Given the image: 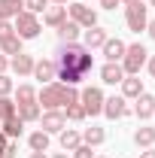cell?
I'll return each mask as SVG.
<instances>
[{
	"instance_id": "30",
	"label": "cell",
	"mask_w": 155,
	"mask_h": 158,
	"mask_svg": "<svg viewBox=\"0 0 155 158\" xmlns=\"http://www.w3.org/2000/svg\"><path fill=\"white\" fill-rule=\"evenodd\" d=\"M24 9L34 12V15H37V12H46V9H49V0H24Z\"/></svg>"
},
{
	"instance_id": "16",
	"label": "cell",
	"mask_w": 155,
	"mask_h": 158,
	"mask_svg": "<svg viewBox=\"0 0 155 158\" xmlns=\"http://www.w3.org/2000/svg\"><path fill=\"white\" fill-rule=\"evenodd\" d=\"M119 85H122V98H125V100L143 94V79H140V76H125Z\"/></svg>"
},
{
	"instance_id": "41",
	"label": "cell",
	"mask_w": 155,
	"mask_h": 158,
	"mask_svg": "<svg viewBox=\"0 0 155 158\" xmlns=\"http://www.w3.org/2000/svg\"><path fill=\"white\" fill-rule=\"evenodd\" d=\"M31 158H46V152H31Z\"/></svg>"
},
{
	"instance_id": "28",
	"label": "cell",
	"mask_w": 155,
	"mask_h": 158,
	"mask_svg": "<svg viewBox=\"0 0 155 158\" xmlns=\"http://www.w3.org/2000/svg\"><path fill=\"white\" fill-rule=\"evenodd\" d=\"M64 116L70 118V122H82V118L88 116V113H85V106H82V103H70V106H67V113H64Z\"/></svg>"
},
{
	"instance_id": "23",
	"label": "cell",
	"mask_w": 155,
	"mask_h": 158,
	"mask_svg": "<svg viewBox=\"0 0 155 158\" xmlns=\"http://www.w3.org/2000/svg\"><path fill=\"white\" fill-rule=\"evenodd\" d=\"M103 140H107V131H103V128H97V125L85 128V134H82V143H85V146H100Z\"/></svg>"
},
{
	"instance_id": "13",
	"label": "cell",
	"mask_w": 155,
	"mask_h": 158,
	"mask_svg": "<svg viewBox=\"0 0 155 158\" xmlns=\"http://www.w3.org/2000/svg\"><path fill=\"white\" fill-rule=\"evenodd\" d=\"M137 103H134V113H137V118H152L155 116V98L152 94H140V98H134Z\"/></svg>"
},
{
	"instance_id": "1",
	"label": "cell",
	"mask_w": 155,
	"mask_h": 158,
	"mask_svg": "<svg viewBox=\"0 0 155 158\" xmlns=\"http://www.w3.org/2000/svg\"><path fill=\"white\" fill-rule=\"evenodd\" d=\"M55 67H58V76L64 85H79L82 79L91 73V67H94V58H91V52L85 49V46H79V43H67V46H61L58 58H55Z\"/></svg>"
},
{
	"instance_id": "29",
	"label": "cell",
	"mask_w": 155,
	"mask_h": 158,
	"mask_svg": "<svg viewBox=\"0 0 155 158\" xmlns=\"http://www.w3.org/2000/svg\"><path fill=\"white\" fill-rule=\"evenodd\" d=\"M9 116H15V100L12 98H0V122L9 118Z\"/></svg>"
},
{
	"instance_id": "25",
	"label": "cell",
	"mask_w": 155,
	"mask_h": 158,
	"mask_svg": "<svg viewBox=\"0 0 155 158\" xmlns=\"http://www.w3.org/2000/svg\"><path fill=\"white\" fill-rule=\"evenodd\" d=\"M27 143H31V152H46L49 149V134L46 131H34L27 137Z\"/></svg>"
},
{
	"instance_id": "32",
	"label": "cell",
	"mask_w": 155,
	"mask_h": 158,
	"mask_svg": "<svg viewBox=\"0 0 155 158\" xmlns=\"http://www.w3.org/2000/svg\"><path fill=\"white\" fill-rule=\"evenodd\" d=\"M70 103H79V91H76V85H67V88H64V106H70Z\"/></svg>"
},
{
	"instance_id": "44",
	"label": "cell",
	"mask_w": 155,
	"mask_h": 158,
	"mask_svg": "<svg viewBox=\"0 0 155 158\" xmlns=\"http://www.w3.org/2000/svg\"><path fill=\"white\" fill-rule=\"evenodd\" d=\"M52 3H67V0H52Z\"/></svg>"
},
{
	"instance_id": "45",
	"label": "cell",
	"mask_w": 155,
	"mask_h": 158,
	"mask_svg": "<svg viewBox=\"0 0 155 158\" xmlns=\"http://www.w3.org/2000/svg\"><path fill=\"white\" fill-rule=\"evenodd\" d=\"M94 158H107V155H94Z\"/></svg>"
},
{
	"instance_id": "4",
	"label": "cell",
	"mask_w": 155,
	"mask_h": 158,
	"mask_svg": "<svg viewBox=\"0 0 155 158\" xmlns=\"http://www.w3.org/2000/svg\"><path fill=\"white\" fill-rule=\"evenodd\" d=\"M15 37H21V40H34L40 34V19L34 15V12H27V9H21L19 15H15Z\"/></svg>"
},
{
	"instance_id": "34",
	"label": "cell",
	"mask_w": 155,
	"mask_h": 158,
	"mask_svg": "<svg viewBox=\"0 0 155 158\" xmlns=\"http://www.w3.org/2000/svg\"><path fill=\"white\" fill-rule=\"evenodd\" d=\"M12 34H15V27H12V21H0V43H3L6 37H12Z\"/></svg>"
},
{
	"instance_id": "27",
	"label": "cell",
	"mask_w": 155,
	"mask_h": 158,
	"mask_svg": "<svg viewBox=\"0 0 155 158\" xmlns=\"http://www.w3.org/2000/svg\"><path fill=\"white\" fill-rule=\"evenodd\" d=\"M21 43H24V40L12 34V37H6L3 43H0V49H3V55H19V52H21Z\"/></svg>"
},
{
	"instance_id": "9",
	"label": "cell",
	"mask_w": 155,
	"mask_h": 158,
	"mask_svg": "<svg viewBox=\"0 0 155 158\" xmlns=\"http://www.w3.org/2000/svg\"><path fill=\"white\" fill-rule=\"evenodd\" d=\"M34 79H40L43 85H49V82H55V76H58V67H55V61L52 58H43L34 64V73H31Z\"/></svg>"
},
{
	"instance_id": "6",
	"label": "cell",
	"mask_w": 155,
	"mask_h": 158,
	"mask_svg": "<svg viewBox=\"0 0 155 158\" xmlns=\"http://www.w3.org/2000/svg\"><path fill=\"white\" fill-rule=\"evenodd\" d=\"M67 12H70V21H76L79 27H85V31L97 24V12L91 9V6H85L82 0H76V3H70V6H67Z\"/></svg>"
},
{
	"instance_id": "8",
	"label": "cell",
	"mask_w": 155,
	"mask_h": 158,
	"mask_svg": "<svg viewBox=\"0 0 155 158\" xmlns=\"http://www.w3.org/2000/svg\"><path fill=\"white\" fill-rule=\"evenodd\" d=\"M40 122H43L40 131H46V134H61V131L67 128V116H64L61 110H46V113L40 116Z\"/></svg>"
},
{
	"instance_id": "5",
	"label": "cell",
	"mask_w": 155,
	"mask_h": 158,
	"mask_svg": "<svg viewBox=\"0 0 155 158\" xmlns=\"http://www.w3.org/2000/svg\"><path fill=\"white\" fill-rule=\"evenodd\" d=\"M146 9H149V6H143V0H137V3H131V6H125V21H128V31H134V34L146 31V24H149Z\"/></svg>"
},
{
	"instance_id": "2",
	"label": "cell",
	"mask_w": 155,
	"mask_h": 158,
	"mask_svg": "<svg viewBox=\"0 0 155 158\" xmlns=\"http://www.w3.org/2000/svg\"><path fill=\"white\" fill-rule=\"evenodd\" d=\"M146 46L143 43H131L128 49H125V58L119 61L122 64V70H125V76H140V67L146 64Z\"/></svg>"
},
{
	"instance_id": "22",
	"label": "cell",
	"mask_w": 155,
	"mask_h": 158,
	"mask_svg": "<svg viewBox=\"0 0 155 158\" xmlns=\"http://www.w3.org/2000/svg\"><path fill=\"white\" fill-rule=\"evenodd\" d=\"M79 31H82V27H79L76 21H70V19H67V21H64V24L58 27V37L64 40V43H76V40H79Z\"/></svg>"
},
{
	"instance_id": "31",
	"label": "cell",
	"mask_w": 155,
	"mask_h": 158,
	"mask_svg": "<svg viewBox=\"0 0 155 158\" xmlns=\"http://www.w3.org/2000/svg\"><path fill=\"white\" fill-rule=\"evenodd\" d=\"M12 88H15V85H12V79L6 76V73H0V98H9V94H12Z\"/></svg>"
},
{
	"instance_id": "43",
	"label": "cell",
	"mask_w": 155,
	"mask_h": 158,
	"mask_svg": "<svg viewBox=\"0 0 155 158\" xmlns=\"http://www.w3.org/2000/svg\"><path fill=\"white\" fill-rule=\"evenodd\" d=\"M122 3H125V6H131V3H137V0H122Z\"/></svg>"
},
{
	"instance_id": "46",
	"label": "cell",
	"mask_w": 155,
	"mask_h": 158,
	"mask_svg": "<svg viewBox=\"0 0 155 158\" xmlns=\"http://www.w3.org/2000/svg\"><path fill=\"white\" fill-rule=\"evenodd\" d=\"M149 3H152V6H155V0H149Z\"/></svg>"
},
{
	"instance_id": "40",
	"label": "cell",
	"mask_w": 155,
	"mask_h": 158,
	"mask_svg": "<svg viewBox=\"0 0 155 158\" xmlns=\"http://www.w3.org/2000/svg\"><path fill=\"white\" fill-rule=\"evenodd\" d=\"M149 73H152V76H155V55H152V58H149Z\"/></svg>"
},
{
	"instance_id": "14",
	"label": "cell",
	"mask_w": 155,
	"mask_h": 158,
	"mask_svg": "<svg viewBox=\"0 0 155 158\" xmlns=\"http://www.w3.org/2000/svg\"><path fill=\"white\" fill-rule=\"evenodd\" d=\"M100 49H103V55H107V61H113V64H119V61L125 58V49H128V46H125V43H122V40H107V43H103V46H100Z\"/></svg>"
},
{
	"instance_id": "24",
	"label": "cell",
	"mask_w": 155,
	"mask_h": 158,
	"mask_svg": "<svg viewBox=\"0 0 155 158\" xmlns=\"http://www.w3.org/2000/svg\"><path fill=\"white\" fill-rule=\"evenodd\" d=\"M134 143L143 146V149H149V146L155 143V128H149V125H146V128H137L134 131Z\"/></svg>"
},
{
	"instance_id": "21",
	"label": "cell",
	"mask_w": 155,
	"mask_h": 158,
	"mask_svg": "<svg viewBox=\"0 0 155 158\" xmlns=\"http://www.w3.org/2000/svg\"><path fill=\"white\" fill-rule=\"evenodd\" d=\"M76 146H82V134L73 131V128H64V131H61V149H64V152H73Z\"/></svg>"
},
{
	"instance_id": "42",
	"label": "cell",
	"mask_w": 155,
	"mask_h": 158,
	"mask_svg": "<svg viewBox=\"0 0 155 158\" xmlns=\"http://www.w3.org/2000/svg\"><path fill=\"white\" fill-rule=\"evenodd\" d=\"M52 158H70V155H67V152H55Z\"/></svg>"
},
{
	"instance_id": "11",
	"label": "cell",
	"mask_w": 155,
	"mask_h": 158,
	"mask_svg": "<svg viewBox=\"0 0 155 158\" xmlns=\"http://www.w3.org/2000/svg\"><path fill=\"white\" fill-rule=\"evenodd\" d=\"M103 116H107V118L128 116V103H125V98H122V94H119V98H107V100H103Z\"/></svg>"
},
{
	"instance_id": "7",
	"label": "cell",
	"mask_w": 155,
	"mask_h": 158,
	"mask_svg": "<svg viewBox=\"0 0 155 158\" xmlns=\"http://www.w3.org/2000/svg\"><path fill=\"white\" fill-rule=\"evenodd\" d=\"M103 100L107 98H103V91H100L97 85H88V88L79 94V103L85 106L88 116H100V113H103Z\"/></svg>"
},
{
	"instance_id": "39",
	"label": "cell",
	"mask_w": 155,
	"mask_h": 158,
	"mask_svg": "<svg viewBox=\"0 0 155 158\" xmlns=\"http://www.w3.org/2000/svg\"><path fill=\"white\" fill-rule=\"evenodd\" d=\"M146 31H149V37L155 40V21H149V24H146Z\"/></svg>"
},
{
	"instance_id": "10",
	"label": "cell",
	"mask_w": 155,
	"mask_h": 158,
	"mask_svg": "<svg viewBox=\"0 0 155 158\" xmlns=\"http://www.w3.org/2000/svg\"><path fill=\"white\" fill-rule=\"evenodd\" d=\"M107 40H110V34H107L100 24H94V27H88V31H85V37H82V46L91 52V49H100Z\"/></svg>"
},
{
	"instance_id": "20",
	"label": "cell",
	"mask_w": 155,
	"mask_h": 158,
	"mask_svg": "<svg viewBox=\"0 0 155 158\" xmlns=\"http://www.w3.org/2000/svg\"><path fill=\"white\" fill-rule=\"evenodd\" d=\"M21 9H24V0H0V21L15 19Z\"/></svg>"
},
{
	"instance_id": "33",
	"label": "cell",
	"mask_w": 155,
	"mask_h": 158,
	"mask_svg": "<svg viewBox=\"0 0 155 158\" xmlns=\"http://www.w3.org/2000/svg\"><path fill=\"white\" fill-rule=\"evenodd\" d=\"M73 158H94V152H91V146H85V143H82V146L73 149Z\"/></svg>"
},
{
	"instance_id": "26",
	"label": "cell",
	"mask_w": 155,
	"mask_h": 158,
	"mask_svg": "<svg viewBox=\"0 0 155 158\" xmlns=\"http://www.w3.org/2000/svg\"><path fill=\"white\" fill-rule=\"evenodd\" d=\"M12 91H15V103H31V100H37L34 85H27V82H21L19 88H12Z\"/></svg>"
},
{
	"instance_id": "15",
	"label": "cell",
	"mask_w": 155,
	"mask_h": 158,
	"mask_svg": "<svg viewBox=\"0 0 155 158\" xmlns=\"http://www.w3.org/2000/svg\"><path fill=\"white\" fill-rule=\"evenodd\" d=\"M9 64H12V70H15L19 76H31L37 61H34V55H24V52H19V55H12V61H9Z\"/></svg>"
},
{
	"instance_id": "38",
	"label": "cell",
	"mask_w": 155,
	"mask_h": 158,
	"mask_svg": "<svg viewBox=\"0 0 155 158\" xmlns=\"http://www.w3.org/2000/svg\"><path fill=\"white\" fill-rule=\"evenodd\" d=\"M140 158H155V149H152V146H149L146 152H140Z\"/></svg>"
},
{
	"instance_id": "37",
	"label": "cell",
	"mask_w": 155,
	"mask_h": 158,
	"mask_svg": "<svg viewBox=\"0 0 155 158\" xmlns=\"http://www.w3.org/2000/svg\"><path fill=\"white\" fill-rule=\"evenodd\" d=\"M6 67H9V61H6V55H0V73H6Z\"/></svg>"
},
{
	"instance_id": "12",
	"label": "cell",
	"mask_w": 155,
	"mask_h": 158,
	"mask_svg": "<svg viewBox=\"0 0 155 158\" xmlns=\"http://www.w3.org/2000/svg\"><path fill=\"white\" fill-rule=\"evenodd\" d=\"M15 116H19L21 122H40L43 106H40L37 100H31V103H15Z\"/></svg>"
},
{
	"instance_id": "17",
	"label": "cell",
	"mask_w": 155,
	"mask_h": 158,
	"mask_svg": "<svg viewBox=\"0 0 155 158\" xmlns=\"http://www.w3.org/2000/svg\"><path fill=\"white\" fill-rule=\"evenodd\" d=\"M100 79L107 82V85H116L125 79V70H122V64H113V61H107L103 67H100Z\"/></svg>"
},
{
	"instance_id": "3",
	"label": "cell",
	"mask_w": 155,
	"mask_h": 158,
	"mask_svg": "<svg viewBox=\"0 0 155 158\" xmlns=\"http://www.w3.org/2000/svg\"><path fill=\"white\" fill-rule=\"evenodd\" d=\"M64 82H49V85H43L37 91V103L43 110H61L64 106Z\"/></svg>"
},
{
	"instance_id": "35",
	"label": "cell",
	"mask_w": 155,
	"mask_h": 158,
	"mask_svg": "<svg viewBox=\"0 0 155 158\" xmlns=\"http://www.w3.org/2000/svg\"><path fill=\"white\" fill-rule=\"evenodd\" d=\"M97 3H100L103 9H116V6H119V3H122V0H97Z\"/></svg>"
},
{
	"instance_id": "36",
	"label": "cell",
	"mask_w": 155,
	"mask_h": 158,
	"mask_svg": "<svg viewBox=\"0 0 155 158\" xmlns=\"http://www.w3.org/2000/svg\"><path fill=\"white\" fill-rule=\"evenodd\" d=\"M0 158H15V146H9V149H3V152H0Z\"/></svg>"
},
{
	"instance_id": "18",
	"label": "cell",
	"mask_w": 155,
	"mask_h": 158,
	"mask_svg": "<svg viewBox=\"0 0 155 158\" xmlns=\"http://www.w3.org/2000/svg\"><path fill=\"white\" fill-rule=\"evenodd\" d=\"M0 131H3L9 140H19L21 131H24V122H21L19 116H9V118H3V122H0Z\"/></svg>"
},
{
	"instance_id": "19",
	"label": "cell",
	"mask_w": 155,
	"mask_h": 158,
	"mask_svg": "<svg viewBox=\"0 0 155 158\" xmlns=\"http://www.w3.org/2000/svg\"><path fill=\"white\" fill-rule=\"evenodd\" d=\"M43 21H46L49 27H61V24L67 21V6H49L46 15H43Z\"/></svg>"
}]
</instances>
